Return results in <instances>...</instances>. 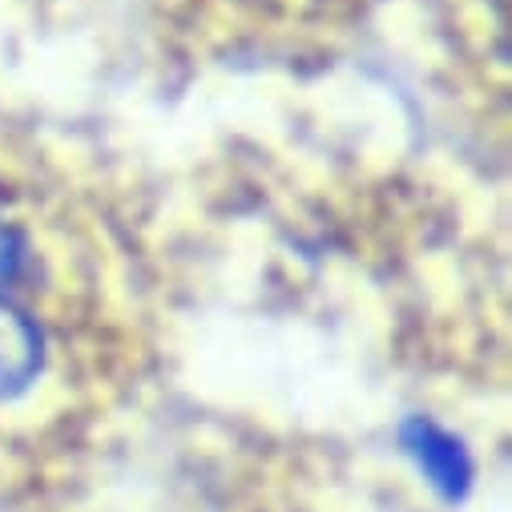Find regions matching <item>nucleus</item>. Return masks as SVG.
Wrapping results in <instances>:
<instances>
[{
    "label": "nucleus",
    "instance_id": "nucleus-1",
    "mask_svg": "<svg viewBox=\"0 0 512 512\" xmlns=\"http://www.w3.org/2000/svg\"><path fill=\"white\" fill-rule=\"evenodd\" d=\"M41 371V331L29 315L0 299V400L25 392Z\"/></svg>",
    "mask_w": 512,
    "mask_h": 512
},
{
    "label": "nucleus",
    "instance_id": "nucleus-2",
    "mask_svg": "<svg viewBox=\"0 0 512 512\" xmlns=\"http://www.w3.org/2000/svg\"><path fill=\"white\" fill-rule=\"evenodd\" d=\"M25 263H29V246H25L21 230H17L13 222L0 218V299H5L9 287L21 283Z\"/></svg>",
    "mask_w": 512,
    "mask_h": 512
}]
</instances>
